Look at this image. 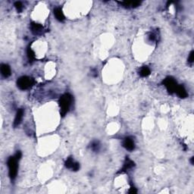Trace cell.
<instances>
[{
  "mask_svg": "<svg viewBox=\"0 0 194 194\" xmlns=\"http://www.w3.org/2000/svg\"><path fill=\"white\" fill-rule=\"evenodd\" d=\"M128 193H137V190L136 188H134V187H131L130 190L128 191Z\"/></svg>",
  "mask_w": 194,
  "mask_h": 194,
  "instance_id": "20",
  "label": "cell"
},
{
  "mask_svg": "<svg viewBox=\"0 0 194 194\" xmlns=\"http://www.w3.org/2000/svg\"><path fill=\"white\" fill-rule=\"evenodd\" d=\"M33 84H34V80L31 77H28V76L21 77L17 81L18 87L22 90H28V89H29L30 87H31L33 86Z\"/></svg>",
  "mask_w": 194,
  "mask_h": 194,
  "instance_id": "3",
  "label": "cell"
},
{
  "mask_svg": "<svg viewBox=\"0 0 194 194\" xmlns=\"http://www.w3.org/2000/svg\"><path fill=\"white\" fill-rule=\"evenodd\" d=\"M72 103V96L69 93H65L59 99V106H60L61 115L64 117L69 111L71 105Z\"/></svg>",
  "mask_w": 194,
  "mask_h": 194,
  "instance_id": "1",
  "label": "cell"
},
{
  "mask_svg": "<svg viewBox=\"0 0 194 194\" xmlns=\"http://www.w3.org/2000/svg\"><path fill=\"white\" fill-rule=\"evenodd\" d=\"M123 146L125 147L126 149L129 151L134 150V148H135V144H134V140L130 137H127L124 139V142H123Z\"/></svg>",
  "mask_w": 194,
  "mask_h": 194,
  "instance_id": "6",
  "label": "cell"
},
{
  "mask_svg": "<svg viewBox=\"0 0 194 194\" xmlns=\"http://www.w3.org/2000/svg\"><path fill=\"white\" fill-rule=\"evenodd\" d=\"M15 156L18 160L20 159L21 158V156H22V154H21V151H18V152H17V153L15 154Z\"/></svg>",
  "mask_w": 194,
  "mask_h": 194,
  "instance_id": "19",
  "label": "cell"
},
{
  "mask_svg": "<svg viewBox=\"0 0 194 194\" xmlns=\"http://www.w3.org/2000/svg\"><path fill=\"white\" fill-rule=\"evenodd\" d=\"M15 6L16 8L17 11H18V12H21L23 9V6H22V3L21 2H16L15 3Z\"/></svg>",
  "mask_w": 194,
  "mask_h": 194,
  "instance_id": "17",
  "label": "cell"
},
{
  "mask_svg": "<svg viewBox=\"0 0 194 194\" xmlns=\"http://www.w3.org/2000/svg\"><path fill=\"white\" fill-rule=\"evenodd\" d=\"M162 84L165 85L167 90H168L169 93L171 94L175 93L176 90H177V87H178V86L175 80L171 77H166V78L163 81Z\"/></svg>",
  "mask_w": 194,
  "mask_h": 194,
  "instance_id": "4",
  "label": "cell"
},
{
  "mask_svg": "<svg viewBox=\"0 0 194 194\" xmlns=\"http://www.w3.org/2000/svg\"><path fill=\"white\" fill-rule=\"evenodd\" d=\"M27 53H28V57L29 59L30 62H33L35 59V53L34 52L30 49V48H28V51H27Z\"/></svg>",
  "mask_w": 194,
  "mask_h": 194,
  "instance_id": "15",
  "label": "cell"
},
{
  "mask_svg": "<svg viewBox=\"0 0 194 194\" xmlns=\"http://www.w3.org/2000/svg\"><path fill=\"white\" fill-rule=\"evenodd\" d=\"M30 28H31V31L33 34L35 35H38L40 34L42 31V26L40 24H37V23H31V25H30Z\"/></svg>",
  "mask_w": 194,
  "mask_h": 194,
  "instance_id": "8",
  "label": "cell"
},
{
  "mask_svg": "<svg viewBox=\"0 0 194 194\" xmlns=\"http://www.w3.org/2000/svg\"><path fill=\"white\" fill-rule=\"evenodd\" d=\"M65 166L69 169L77 171L80 169V164L78 162H75L72 157H69L68 159L65 161Z\"/></svg>",
  "mask_w": 194,
  "mask_h": 194,
  "instance_id": "5",
  "label": "cell"
},
{
  "mask_svg": "<svg viewBox=\"0 0 194 194\" xmlns=\"http://www.w3.org/2000/svg\"><path fill=\"white\" fill-rule=\"evenodd\" d=\"M193 159H194V158H193V157L191 158L190 161H191V164H192V165H193Z\"/></svg>",
  "mask_w": 194,
  "mask_h": 194,
  "instance_id": "21",
  "label": "cell"
},
{
  "mask_svg": "<svg viewBox=\"0 0 194 194\" xmlns=\"http://www.w3.org/2000/svg\"><path fill=\"white\" fill-rule=\"evenodd\" d=\"M139 74L141 77H147L150 74V70L147 66H143V68H141L140 72H139Z\"/></svg>",
  "mask_w": 194,
  "mask_h": 194,
  "instance_id": "14",
  "label": "cell"
},
{
  "mask_svg": "<svg viewBox=\"0 0 194 194\" xmlns=\"http://www.w3.org/2000/svg\"><path fill=\"white\" fill-rule=\"evenodd\" d=\"M175 93L178 94V96L181 98H186L187 96V93L185 90V88L183 86H178L177 90H176Z\"/></svg>",
  "mask_w": 194,
  "mask_h": 194,
  "instance_id": "12",
  "label": "cell"
},
{
  "mask_svg": "<svg viewBox=\"0 0 194 194\" xmlns=\"http://www.w3.org/2000/svg\"><path fill=\"white\" fill-rule=\"evenodd\" d=\"M1 73L4 77H8L11 75V68L9 65L6 64H2L1 65Z\"/></svg>",
  "mask_w": 194,
  "mask_h": 194,
  "instance_id": "10",
  "label": "cell"
},
{
  "mask_svg": "<svg viewBox=\"0 0 194 194\" xmlns=\"http://www.w3.org/2000/svg\"><path fill=\"white\" fill-rule=\"evenodd\" d=\"M99 147H100L99 143V142H97V141H94V142H93V143L91 144L92 149L93 151H95V152H97V151L99 150Z\"/></svg>",
  "mask_w": 194,
  "mask_h": 194,
  "instance_id": "16",
  "label": "cell"
},
{
  "mask_svg": "<svg viewBox=\"0 0 194 194\" xmlns=\"http://www.w3.org/2000/svg\"><path fill=\"white\" fill-rule=\"evenodd\" d=\"M193 54H194V52L192 51L190 53V55H189V58H188V62L190 63H193Z\"/></svg>",
  "mask_w": 194,
  "mask_h": 194,
  "instance_id": "18",
  "label": "cell"
},
{
  "mask_svg": "<svg viewBox=\"0 0 194 194\" xmlns=\"http://www.w3.org/2000/svg\"><path fill=\"white\" fill-rule=\"evenodd\" d=\"M119 3H121V5L125 6V7L127 8H135L137 7L140 5L141 2H119Z\"/></svg>",
  "mask_w": 194,
  "mask_h": 194,
  "instance_id": "13",
  "label": "cell"
},
{
  "mask_svg": "<svg viewBox=\"0 0 194 194\" xmlns=\"http://www.w3.org/2000/svg\"><path fill=\"white\" fill-rule=\"evenodd\" d=\"M54 15L57 20L59 21H63L64 20V15L63 14L62 10L60 8H56L54 9Z\"/></svg>",
  "mask_w": 194,
  "mask_h": 194,
  "instance_id": "11",
  "label": "cell"
},
{
  "mask_svg": "<svg viewBox=\"0 0 194 194\" xmlns=\"http://www.w3.org/2000/svg\"><path fill=\"white\" fill-rule=\"evenodd\" d=\"M23 115H24V110L22 109V108L18 110L16 115H15V120H14V124H13L15 127H18L20 125L22 121V118H23Z\"/></svg>",
  "mask_w": 194,
  "mask_h": 194,
  "instance_id": "7",
  "label": "cell"
},
{
  "mask_svg": "<svg viewBox=\"0 0 194 194\" xmlns=\"http://www.w3.org/2000/svg\"><path fill=\"white\" fill-rule=\"evenodd\" d=\"M7 165L8 167V174H9V177L11 180H14L16 178L17 174H18V159H17L15 156H12V157H9L7 161Z\"/></svg>",
  "mask_w": 194,
  "mask_h": 194,
  "instance_id": "2",
  "label": "cell"
},
{
  "mask_svg": "<svg viewBox=\"0 0 194 194\" xmlns=\"http://www.w3.org/2000/svg\"><path fill=\"white\" fill-rule=\"evenodd\" d=\"M134 162L133 161H131L130 159H129L128 158H127L126 160L125 161V164H124V166H123L122 169H121V171L119 172H125L126 171L129 170V169H132L133 167L134 166Z\"/></svg>",
  "mask_w": 194,
  "mask_h": 194,
  "instance_id": "9",
  "label": "cell"
}]
</instances>
